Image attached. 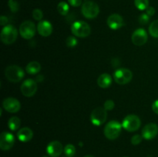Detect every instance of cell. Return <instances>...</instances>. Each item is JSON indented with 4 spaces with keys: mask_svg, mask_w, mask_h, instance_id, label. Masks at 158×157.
Returning <instances> with one entry per match:
<instances>
[{
    "mask_svg": "<svg viewBox=\"0 0 158 157\" xmlns=\"http://www.w3.org/2000/svg\"><path fill=\"white\" fill-rule=\"evenodd\" d=\"M111 83H112V78H111V75L107 73L102 74L97 78V84L103 89L108 88L110 86Z\"/></svg>",
    "mask_w": 158,
    "mask_h": 157,
    "instance_id": "19",
    "label": "cell"
},
{
    "mask_svg": "<svg viewBox=\"0 0 158 157\" xmlns=\"http://www.w3.org/2000/svg\"><path fill=\"white\" fill-rule=\"evenodd\" d=\"M148 33L143 29H138L132 35V42L135 46H140L144 45L148 41Z\"/></svg>",
    "mask_w": 158,
    "mask_h": 157,
    "instance_id": "13",
    "label": "cell"
},
{
    "mask_svg": "<svg viewBox=\"0 0 158 157\" xmlns=\"http://www.w3.org/2000/svg\"><path fill=\"white\" fill-rule=\"evenodd\" d=\"M142 137L143 136L140 135H134V136L131 138V143H132L133 145H134V146L140 144L142 141Z\"/></svg>",
    "mask_w": 158,
    "mask_h": 157,
    "instance_id": "30",
    "label": "cell"
},
{
    "mask_svg": "<svg viewBox=\"0 0 158 157\" xmlns=\"http://www.w3.org/2000/svg\"><path fill=\"white\" fill-rule=\"evenodd\" d=\"M84 157H95V156H94V155H85Z\"/></svg>",
    "mask_w": 158,
    "mask_h": 157,
    "instance_id": "36",
    "label": "cell"
},
{
    "mask_svg": "<svg viewBox=\"0 0 158 157\" xmlns=\"http://www.w3.org/2000/svg\"><path fill=\"white\" fill-rule=\"evenodd\" d=\"M140 119L137 115H128L123 119L122 126L124 129H126L128 132H134L136 130H138L140 128Z\"/></svg>",
    "mask_w": 158,
    "mask_h": 157,
    "instance_id": "6",
    "label": "cell"
},
{
    "mask_svg": "<svg viewBox=\"0 0 158 157\" xmlns=\"http://www.w3.org/2000/svg\"><path fill=\"white\" fill-rule=\"evenodd\" d=\"M139 23L140 25H146L150 21V16L147 13H143L140 15L139 17Z\"/></svg>",
    "mask_w": 158,
    "mask_h": 157,
    "instance_id": "29",
    "label": "cell"
},
{
    "mask_svg": "<svg viewBox=\"0 0 158 157\" xmlns=\"http://www.w3.org/2000/svg\"><path fill=\"white\" fill-rule=\"evenodd\" d=\"M152 109L156 114H158V99L154 102L152 105Z\"/></svg>",
    "mask_w": 158,
    "mask_h": 157,
    "instance_id": "34",
    "label": "cell"
},
{
    "mask_svg": "<svg viewBox=\"0 0 158 157\" xmlns=\"http://www.w3.org/2000/svg\"><path fill=\"white\" fill-rule=\"evenodd\" d=\"M15 137L12 133L3 132L0 135V149L3 151L9 150L13 146Z\"/></svg>",
    "mask_w": 158,
    "mask_h": 157,
    "instance_id": "11",
    "label": "cell"
},
{
    "mask_svg": "<svg viewBox=\"0 0 158 157\" xmlns=\"http://www.w3.org/2000/svg\"><path fill=\"white\" fill-rule=\"evenodd\" d=\"M37 91V84L35 81L31 78L25 80L21 86V92L26 97H32Z\"/></svg>",
    "mask_w": 158,
    "mask_h": 157,
    "instance_id": "10",
    "label": "cell"
},
{
    "mask_svg": "<svg viewBox=\"0 0 158 157\" xmlns=\"http://www.w3.org/2000/svg\"><path fill=\"white\" fill-rule=\"evenodd\" d=\"M43 157H48V156H43Z\"/></svg>",
    "mask_w": 158,
    "mask_h": 157,
    "instance_id": "37",
    "label": "cell"
},
{
    "mask_svg": "<svg viewBox=\"0 0 158 157\" xmlns=\"http://www.w3.org/2000/svg\"><path fill=\"white\" fill-rule=\"evenodd\" d=\"M2 106L7 112H11V113H15L19 111L21 108L19 101L18 99L12 97H9L3 100Z\"/></svg>",
    "mask_w": 158,
    "mask_h": 157,
    "instance_id": "12",
    "label": "cell"
},
{
    "mask_svg": "<svg viewBox=\"0 0 158 157\" xmlns=\"http://www.w3.org/2000/svg\"><path fill=\"white\" fill-rule=\"evenodd\" d=\"M134 5L139 10H146L149 7V0H134Z\"/></svg>",
    "mask_w": 158,
    "mask_h": 157,
    "instance_id": "24",
    "label": "cell"
},
{
    "mask_svg": "<svg viewBox=\"0 0 158 157\" xmlns=\"http://www.w3.org/2000/svg\"><path fill=\"white\" fill-rule=\"evenodd\" d=\"M8 6H9V9H10L12 12H16L19 9V4L15 0H9V2H8Z\"/></svg>",
    "mask_w": 158,
    "mask_h": 157,
    "instance_id": "26",
    "label": "cell"
},
{
    "mask_svg": "<svg viewBox=\"0 0 158 157\" xmlns=\"http://www.w3.org/2000/svg\"><path fill=\"white\" fill-rule=\"evenodd\" d=\"M66 46L69 48H73L77 46V40L74 36H69L66 40Z\"/></svg>",
    "mask_w": 158,
    "mask_h": 157,
    "instance_id": "28",
    "label": "cell"
},
{
    "mask_svg": "<svg viewBox=\"0 0 158 157\" xmlns=\"http://www.w3.org/2000/svg\"><path fill=\"white\" fill-rule=\"evenodd\" d=\"M64 153L67 157H73L76 153L75 146L72 144H67L64 148Z\"/></svg>",
    "mask_w": 158,
    "mask_h": 157,
    "instance_id": "25",
    "label": "cell"
},
{
    "mask_svg": "<svg viewBox=\"0 0 158 157\" xmlns=\"http://www.w3.org/2000/svg\"><path fill=\"white\" fill-rule=\"evenodd\" d=\"M71 32L75 36L85 38L89 36L91 32L90 27L83 21H77L73 23L71 26Z\"/></svg>",
    "mask_w": 158,
    "mask_h": 157,
    "instance_id": "4",
    "label": "cell"
},
{
    "mask_svg": "<svg viewBox=\"0 0 158 157\" xmlns=\"http://www.w3.org/2000/svg\"><path fill=\"white\" fill-rule=\"evenodd\" d=\"M63 150V145L59 141H52L48 144L46 152L51 157H59Z\"/></svg>",
    "mask_w": 158,
    "mask_h": 157,
    "instance_id": "15",
    "label": "cell"
},
{
    "mask_svg": "<svg viewBox=\"0 0 158 157\" xmlns=\"http://www.w3.org/2000/svg\"><path fill=\"white\" fill-rule=\"evenodd\" d=\"M82 14L83 16L89 19L96 18L100 12V8L98 5L93 1H87L82 6Z\"/></svg>",
    "mask_w": 158,
    "mask_h": 157,
    "instance_id": "5",
    "label": "cell"
},
{
    "mask_svg": "<svg viewBox=\"0 0 158 157\" xmlns=\"http://www.w3.org/2000/svg\"><path fill=\"white\" fill-rule=\"evenodd\" d=\"M7 22L8 18L5 15H2L1 18H0V24H1V26H5V25L7 24Z\"/></svg>",
    "mask_w": 158,
    "mask_h": 157,
    "instance_id": "35",
    "label": "cell"
},
{
    "mask_svg": "<svg viewBox=\"0 0 158 157\" xmlns=\"http://www.w3.org/2000/svg\"><path fill=\"white\" fill-rule=\"evenodd\" d=\"M25 75V72L21 67L15 65L9 66L5 70V76L9 81L18 83L21 81Z\"/></svg>",
    "mask_w": 158,
    "mask_h": 157,
    "instance_id": "2",
    "label": "cell"
},
{
    "mask_svg": "<svg viewBox=\"0 0 158 157\" xmlns=\"http://www.w3.org/2000/svg\"><path fill=\"white\" fill-rule=\"evenodd\" d=\"M133 74L130 69L121 68L117 69L114 73V78L116 83L119 85H125L131 81Z\"/></svg>",
    "mask_w": 158,
    "mask_h": 157,
    "instance_id": "7",
    "label": "cell"
},
{
    "mask_svg": "<svg viewBox=\"0 0 158 157\" xmlns=\"http://www.w3.org/2000/svg\"><path fill=\"white\" fill-rule=\"evenodd\" d=\"M36 28L32 22L27 20L20 25L19 34L25 39H30L35 35Z\"/></svg>",
    "mask_w": 158,
    "mask_h": 157,
    "instance_id": "8",
    "label": "cell"
},
{
    "mask_svg": "<svg viewBox=\"0 0 158 157\" xmlns=\"http://www.w3.org/2000/svg\"><path fill=\"white\" fill-rule=\"evenodd\" d=\"M146 13L148 14L149 16H152V15H154V13H155V9H154V7L149 6V7L146 9Z\"/></svg>",
    "mask_w": 158,
    "mask_h": 157,
    "instance_id": "33",
    "label": "cell"
},
{
    "mask_svg": "<svg viewBox=\"0 0 158 157\" xmlns=\"http://www.w3.org/2000/svg\"><path fill=\"white\" fill-rule=\"evenodd\" d=\"M21 122L20 119L16 116H12L8 121V126L10 129V130L15 131L19 128Z\"/></svg>",
    "mask_w": 158,
    "mask_h": 157,
    "instance_id": "21",
    "label": "cell"
},
{
    "mask_svg": "<svg viewBox=\"0 0 158 157\" xmlns=\"http://www.w3.org/2000/svg\"><path fill=\"white\" fill-rule=\"evenodd\" d=\"M32 136H33V132H32V129H29V127L22 128L17 133V137L23 143L29 142V140L32 139Z\"/></svg>",
    "mask_w": 158,
    "mask_h": 157,
    "instance_id": "18",
    "label": "cell"
},
{
    "mask_svg": "<svg viewBox=\"0 0 158 157\" xmlns=\"http://www.w3.org/2000/svg\"><path fill=\"white\" fill-rule=\"evenodd\" d=\"M149 32L154 38H158V19L151 23L149 26Z\"/></svg>",
    "mask_w": 158,
    "mask_h": 157,
    "instance_id": "23",
    "label": "cell"
},
{
    "mask_svg": "<svg viewBox=\"0 0 158 157\" xmlns=\"http://www.w3.org/2000/svg\"><path fill=\"white\" fill-rule=\"evenodd\" d=\"M69 5L74 7H78L82 4V0H68Z\"/></svg>",
    "mask_w": 158,
    "mask_h": 157,
    "instance_id": "32",
    "label": "cell"
},
{
    "mask_svg": "<svg viewBox=\"0 0 158 157\" xmlns=\"http://www.w3.org/2000/svg\"><path fill=\"white\" fill-rule=\"evenodd\" d=\"M114 106H115V105H114V102L113 101V100H106L104 103V109H106V110H112V109H114Z\"/></svg>",
    "mask_w": 158,
    "mask_h": 157,
    "instance_id": "31",
    "label": "cell"
},
{
    "mask_svg": "<svg viewBox=\"0 0 158 157\" xmlns=\"http://www.w3.org/2000/svg\"><path fill=\"white\" fill-rule=\"evenodd\" d=\"M32 17L36 21H40L43 17V13L40 9H35L32 11Z\"/></svg>",
    "mask_w": 158,
    "mask_h": 157,
    "instance_id": "27",
    "label": "cell"
},
{
    "mask_svg": "<svg viewBox=\"0 0 158 157\" xmlns=\"http://www.w3.org/2000/svg\"><path fill=\"white\" fill-rule=\"evenodd\" d=\"M40 69H41V65L36 61L30 62L29 63H28L26 67V72L31 74V75H35V74L38 73Z\"/></svg>",
    "mask_w": 158,
    "mask_h": 157,
    "instance_id": "20",
    "label": "cell"
},
{
    "mask_svg": "<svg viewBox=\"0 0 158 157\" xmlns=\"http://www.w3.org/2000/svg\"><path fill=\"white\" fill-rule=\"evenodd\" d=\"M17 36H18V31L15 26L12 25H7L2 29L0 38L4 44L10 45L15 42Z\"/></svg>",
    "mask_w": 158,
    "mask_h": 157,
    "instance_id": "1",
    "label": "cell"
},
{
    "mask_svg": "<svg viewBox=\"0 0 158 157\" xmlns=\"http://www.w3.org/2000/svg\"><path fill=\"white\" fill-rule=\"evenodd\" d=\"M158 134V126L155 123H149L142 129V136L145 139L151 140L157 136Z\"/></svg>",
    "mask_w": 158,
    "mask_h": 157,
    "instance_id": "14",
    "label": "cell"
},
{
    "mask_svg": "<svg viewBox=\"0 0 158 157\" xmlns=\"http://www.w3.org/2000/svg\"><path fill=\"white\" fill-rule=\"evenodd\" d=\"M106 117H107V112L104 108H96L91 113V123L95 126H101L106 122Z\"/></svg>",
    "mask_w": 158,
    "mask_h": 157,
    "instance_id": "9",
    "label": "cell"
},
{
    "mask_svg": "<svg viewBox=\"0 0 158 157\" xmlns=\"http://www.w3.org/2000/svg\"><path fill=\"white\" fill-rule=\"evenodd\" d=\"M57 10H58L59 13L62 15H66L69 12V6L66 2H60L57 6Z\"/></svg>",
    "mask_w": 158,
    "mask_h": 157,
    "instance_id": "22",
    "label": "cell"
},
{
    "mask_svg": "<svg viewBox=\"0 0 158 157\" xmlns=\"http://www.w3.org/2000/svg\"><path fill=\"white\" fill-rule=\"evenodd\" d=\"M122 125L116 120H112L106 125L104 128V135L108 139L114 140L120 135Z\"/></svg>",
    "mask_w": 158,
    "mask_h": 157,
    "instance_id": "3",
    "label": "cell"
},
{
    "mask_svg": "<svg viewBox=\"0 0 158 157\" xmlns=\"http://www.w3.org/2000/svg\"><path fill=\"white\" fill-rule=\"evenodd\" d=\"M107 25L113 30H117L123 26V19L119 14H112L108 17Z\"/></svg>",
    "mask_w": 158,
    "mask_h": 157,
    "instance_id": "16",
    "label": "cell"
},
{
    "mask_svg": "<svg viewBox=\"0 0 158 157\" xmlns=\"http://www.w3.org/2000/svg\"><path fill=\"white\" fill-rule=\"evenodd\" d=\"M37 31H38L39 34L42 36H49L52 32V26L51 23L46 20L40 21L37 26Z\"/></svg>",
    "mask_w": 158,
    "mask_h": 157,
    "instance_id": "17",
    "label": "cell"
}]
</instances>
